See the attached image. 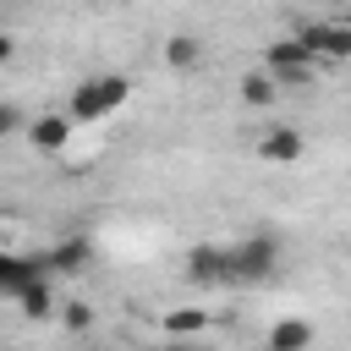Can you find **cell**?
<instances>
[{"label":"cell","mask_w":351,"mask_h":351,"mask_svg":"<svg viewBox=\"0 0 351 351\" xmlns=\"http://www.w3.org/2000/svg\"><path fill=\"white\" fill-rule=\"evenodd\" d=\"M27 126V115H22V104H11V99H0V143L11 137V132H22Z\"/></svg>","instance_id":"obj_16"},{"label":"cell","mask_w":351,"mask_h":351,"mask_svg":"<svg viewBox=\"0 0 351 351\" xmlns=\"http://www.w3.org/2000/svg\"><path fill=\"white\" fill-rule=\"evenodd\" d=\"M165 351H203V346H186V340H170Z\"/></svg>","instance_id":"obj_18"},{"label":"cell","mask_w":351,"mask_h":351,"mask_svg":"<svg viewBox=\"0 0 351 351\" xmlns=\"http://www.w3.org/2000/svg\"><path fill=\"white\" fill-rule=\"evenodd\" d=\"M33 280H55L44 269V258H22V252H0V291L5 296H22Z\"/></svg>","instance_id":"obj_7"},{"label":"cell","mask_w":351,"mask_h":351,"mask_svg":"<svg viewBox=\"0 0 351 351\" xmlns=\"http://www.w3.org/2000/svg\"><path fill=\"white\" fill-rule=\"evenodd\" d=\"M263 71H269L280 88H313L318 60H313V49H307L302 38H274V44H263Z\"/></svg>","instance_id":"obj_2"},{"label":"cell","mask_w":351,"mask_h":351,"mask_svg":"<svg viewBox=\"0 0 351 351\" xmlns=\"http://www.w3.org/2000/svg\"><path fill=\"white\" fill-rule=\"evenodd\" d=\"M126 93H132V82H126L121 71H99V77H82V82L71 88V104H66V115H71V121H82V126H93V121L115 115V110L126 104Z\"/></svg>","instance_id":"obj_1"},{"label":"cell","mask_w":351,"mask_h":351,"mask_svg":"<svg viewBox=\"0 0 351 351\" xmlns=\"http://www.w3.org/2000/svg\"><path fill=\"white\" fill-rule=\"evenodd\" d=\"M230 269H236V285H258L280 269V236H247V241H230Z\"/></svg>","instance_id":"obj_3"},{"label":"cell","mask_w":351,"mask_h":351,"mask_svg":"<svg viewBox=\"0 0 351 351\" xmlns=\"http://www.w3.org/2000/svg\"><path fill=\"white\" fill-rule=\"evenodd\" d=\"M296 38L313 49V60H351V22H307Z\"/></svg>","instance_id":"obj_6"},{"label":"cell","mask_w":351,"mask_h":351,"mask_svg":"<svg viewBox=\"0 0 351 351\" xmlns=\"http://www.w3.org/2000/svg\"><path fill=\"white\" fill-rule=\"evenodd\" d=\"M252 154H258L263 165H296V159H307V137H302L296 126H263V132L252 137Z\"/></svg>","instance_id":"obj_5"},{"label":"cell","mask_w":351,"mask_h":351,"mask_svg":"<svg viewBox=\"0 0 351 351\" xmlns=\"http://www.w3.org/2000/svg\"><path fill=\"white\" fill-rule=\"evenodd\" d=\"M55 318H60V324H66V329H71V335H88V329H93V324H99V313H93V307H88V302H66V307H60V313H55Z\"/></svg>","instance_id":"obj_14"},{"label":"cell","mask_w":351,"mask_h":351,"mask_svg":"<svg viewBox=\"0 0 351 351\" xmlns=\"http://www.w3.org/2000/svg\"><path fill=\"white\" fill-rule=\"evenodd\" d=\"M186 280H192V285H236V269H230V247L197 241V247L186 252Z\"/></svg>","instance_id":"obj_4"},{"label":"cell","mask_w":351,"mask_h":351,"mask_svg":"<svg viewBox=\"0 0 351 351\" xmlns=\"http://www.w3.org/2000/svg\"><path fill=\"white\" fill-rule=\"evenodd\" d=\"M88 258H93V241L88 236H71V241H60V247L44 252V269L49 274H77V269H88Z\"/></svg>","instance_id":"obj_10"},{"label":"cell","mask_w":351,"mask_h":351,"mask_svg":"<svg viewBox=\"0 0 351 351\" xmlns=\"http://www.w3.org/2000/svg\"><path fill=\"white\" fill-rule=\"evenodd\" d=\"M16 307H22V318H33V324H44V318H55L60 307H55V285L49 280H33L22 296H16Z\"/></svg>","instance_id":"obj_13"},{"label":"cell","mask_w":351,"mask_h":351,"mask_svg":"<svg viewBox=\"0 0 351 351\" xmlns=\"http://www.w3.org/2000/svg\"><path fill=\"white\" fill-rule=\"evenodd\" d=\"M88 351H99V346H88Z\"/></svg>","instance_id":"obj_19"},{"label":"cell","mask_w":351,"mask_h":351,"mask_svg":"<svg viewBox=\"0 0 351 351\" xmlns=\"http://www.w3.org/2000/svg\"><path fill=\"white\" fill-rule=\"evenodd\" d=\"M165 329H170V335H197V329H203V313H192V307H186V313H165Z\"/></svg>","instance_id":"obj_15"},{"label":"cell","mask_w":351,"mask_h":351,"mask_svg":"<svg viewBox=\"0 0 351 351\" xmlns=\"http://www.w3.org/2000/svg\"><path fill=\"white\" fill-rule=\"evenodd\" d=\"M11 55H16V44H11V33H0V66H5Z\"/></svg>","instance_id":"obj_17"},{"label":"cell","mask_w":351,"mask_h":351,"mask_svg":"<svg viewBox=\"0 0 351 351\" xmlns=\"http://www.w3.org/2000/svg\"><path fill=\"white\" fill-rule=\"evenodd\" d=\"M236 93H241V104H252V110H269V104L280 99V82H274V77H269L263 66H252V71H241Z\"/></svg>","instance_id":"obj_11"},{"label":"cell","mask_w":351,"mask_h":351,"mask_svg":"<svg viewBox=\"0 0 351 351\" xmlns=\"http://www.w3.org/2000/svg\"><path fill=\"white\" fill-rule=\"evenodd\" d=\"M313 340H318L313 318H280V324H269V335H263V351H307Z\"/></svg>","instance_id":"obj_8"},{"label":"cell","mask_w":351,"mask_h":351,"mask_svg":"<svg viewBox=\"0 0 351 351\" xmlns=\"http://www.w3.org/2000/svg\"><path fill=\"white\" fill-rule=\"evenodd\" d=\"M165 66H170V71H197V66H203V38L170 33V38H165Z\"/></svg>","instance_id":"obj_12"},{"label":"cell","mask_w":351,"mask_h":351,"mask_svg":"<svg viewBox=\"0 0 351 351\" xmlns=\"http://www.w3.org/2000/svg\"><path fill=\"white\" fill-rule=\"evenodd\" d=\"M71 126H77L71 115H38V121L27 126V143H33L38 154H60V148L71 143Z\"/></svg>","instance_id":"obj_9"}]
</instances>
